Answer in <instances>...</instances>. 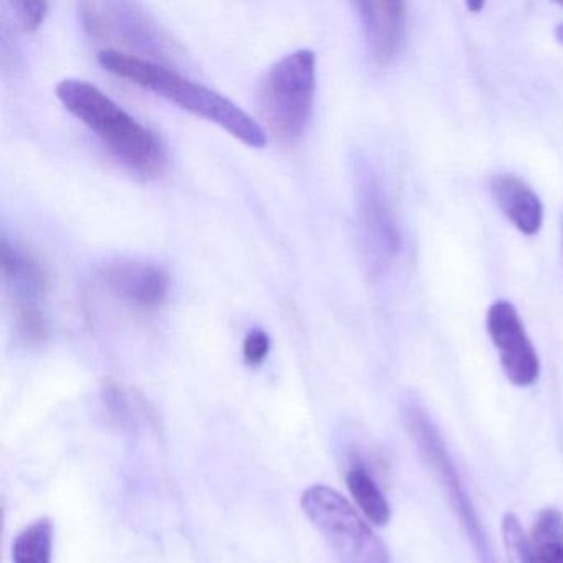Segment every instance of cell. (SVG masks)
Returning <instances> with one entry per match:
<instances>
[{
    "label": "cell",
    "instance_id": "20",
    "mask_svg": "<svg viewBox=\"0 0 563 563\" xmlns=\"http://www.w3.org/2000/svg\"><path fill=\"white\" fill-rule=\"evenodd\" d=\"M467 9L473 12L483 11L484 2H467Z\"/></svg>",
    "mask_w": 563,
    "mask_h": 563
},
{
    "label": "cell",
    "instance_id": "2",
    "mask_svg": "<svg viewBox=\"0 0 563 563\" xmlns=\"http://www.w3.org/2000/svg\"><path fill=\"white\" fill-rule=\"evenodd\" d=\"M57 97L107 150L133 173L156 177L166 167V151L159 137L107 93L81 80L57 85Z\"/></svg>",
    "mask_w": 563,
    "mask_h": 563
},
{
    "label": "cell",
    "instance_id": "16",
    "mask_svg": "<svg viewBox=\"0 0 563 563\" xmlns=\"http://www.w3.org/2000/svg\"><path fill=\"white\" fill-rule=\"evenodd\" d=\"M503 540L507 563H540L529 536L514 514H506L503 520Z\"/></svg>",
    "mask_w": 563,
    "mask_h": 563
},
{
    "label": "cell",
    "instance_id": "14",
    "mask_svg": "<svg viewBox=\"0 0 563 563\" xmlns=\"http://www.w3.org/2000/svg\"><path fill=\"white\" fill-rule=\"evenodd\" d=\"M533 550L540 563H563V512L556 507L540 510L532 527Z\"/></svg>",
    "mask_w": 563,
    "mask_h": 563
},
{
    "label": "cell",
    "instance_id": "21",
    "mask_svg": "<svg viewBox=\"0 0 563 563\" xmlns=\"http://www.w3.org/2000/svg\"><path fill=\"white\" fill-rule=\"evenodd\" d=\"M555 34L556 38H559L560 44L563 45V24H560L559 27H556Z\"/></svg>",
    "mask_w": 563,
    "mask_h": 563
},
{
    "label": "cell",
    "instance_id": "12",
    "mask_svg": "<svg viewBox=\"0 0 563 563\" xmlns=\"http://www.w3.org/2000/svg\"><path fill=\"white\" fill-rule=\"evenodd\" d=\"M490 192L500 212L523 235H537L542 229L543 206L539 196L512 174H497L490 179Z\"/></svg>",
    "mask_w": 563,
    "mask_h": 563
},
{
    "label": "cell",
    "instance_id": "11",
    "mask_svg": "<svg viewBox=\"0 0 563 563\" xmlns=\"http://www.w3.org/2000/svg\"><path fill=\"white\" fill-rule=\"evenodd\" d=\"M2 276L12 295L14 308H41L38 302L47 292L48 279L42 263L34 255L2 240Z\"/></svg>",
    "mask_w": 563,
    "mask_h": 563
},
{
    "label": "cell",
    "instance_id": "6",
    "mask_svg": "<svg viewBox=\"0 0 563 563\" xmlns=\"http://www.w3.org/2000/svg\"><path fill=\"white\" fill-rule=\"evenodd\" d=\"M80 18L85 29L95 37L120 42L134 57L146 55V60H174L180 51L167 32L147 15L140 5L128 2H84ZM159 64V62H157Z\"/></svg>",
    "mask_w": 563,
    "mask_h": 563
},
{
    "label": "cell",
    "instance_id": "17",
    "mask_svg": "<svg viewBox=\"0 0 563 563\" xmlns=\"http://www.w3.org/2000/svg\"><path fill=\"white\" fill-rule=\"evenodd\" d=\"M14 311L19 334L31 344H42L47 339V321L42 309L15 308Z\"/></svg>",
    "mask_w": 563,
    "mask_h": 563
},
{
    "label": "cell",
    "instance_id": "7",
    "mask_svg": "<svg viewBox=\"0 0 563 563\" xmlns=\"http://www.w3.org/2000/svg\"><path fill=\"white\" fill-rule=\"evenodd\" d=\"M486 328L510 384L516 387L536 384L540 375L539 355L512 302L506 299L493 302L487 309Z\"/></svg>",
    "mask_w": 563,
    "mask_h": 563
},
{
    "label": "cell",
    "instance_id": "9",
    "mask_svg": "<svg viewBox=\"0 0 563 563\" xmlns=\"http://www.w3.org/2000/svg\"><path fill=\"white\" fill-rule=\"evenodd\" d=\"M98 278L111 296L134 308H159L169 295V276L153 263L114 260L100 269Z\"/></svg>",
    "mask_w": 563,
    "mask_h": 563
},
{
    "label": "cell",
    "instance_id": "1",
    "mask_svg": "<svg viewBox=\"0 0 563 563\" xmlns=\"http://www.w3.org/2000/svg\"><path fill=\"white\" fill-rule=\"evenodd\" d=\"M98 64L114 77L124 78L144 90L153 91L183 110L222 128L250 147H265L266 131L246 111L219 91L183 77L173 68L124 52L101 51Z\"/></svg>",
    "mask_w": 563,
    "mask_h": 563
},
{
    "label": "cell",
    "instance_id": "19",
    "mask_svg": "<svg viewBox=\"0 0 563 563\" xmlns=\"http://www.w3.org/2000/svg\"><path fill=\"white\" fill-rule=\"evenodd\" d=\"M272 341L263 329H252L243 341V358L250 367H258L268 357Z\"/></svg>",
    "mask_w": 563,
    "mask_h": 563
},
{
    "label": "cell",
    "instance_id": "18",
    "mask_svg": "<svg viewBox=\"0 0 563 563\" xmlns=\"http://www.w3.org/2000/svg\"><path fill=\"white\" fill-rule=\"evenodd\" d=\"M11 9L24 31L35 32L47 18L48 4L44 0H14L11 2Z\"/></svg>",
    "mask_w": 563,
    "mask_h": 563
},
{
    "label": "cell",
    "instance_id": "15",
    "mask_svg": "<svg viewBox=\"0 0 563 563\" xmlns=\"http://www.w3.org/2000/svg\"><path fill=\"white\" fill-rule=\"evenodd\" d=\"M54 526L48 519H38L18 533L12 543L14 563H52Z\"/></svg>",
    "mask_w": 563,
    "mask_h": 563
},
{
    "label": "cell",
    "instance_id": "8",
    "mask_svg": "<svg viewBox=\"0 0 563 563\" xmlns=\"http://www.w3.org/2000/svg\"><path fill=\"white\" fill-rule=\"evenodd\" d=\"M358 222L372 268L387 266L401 250V235L380 184L371 170L358 174Z\"/></svg>",
    "mask_w": 563,
    "mask_h": 563
},
{
    "label": "cell",
    "instance_id": "10",
    "mask_svg": "<svg viewBox=\"0 0 563 563\" xmlns=\"http://www.w3.org/2000/svg\"><path fill=\"white\" fill-rule=\"evenodd\" d=\"M368 55L387 67L400 54L407 29V4L395 0H364L355 4Z\"/></svg>",
    "mask_w": 563,
    "mask_h": 563
},
{
    "label": "cell",
    "instance_id": "4",
    "mask_svg": "<svg viewBox=\"0 0 563 563\" xmlns=\"http://www.w3.org/2000/svg\"><path fill=\"white\" fill-rule=\"evenodd\" d=\"M316 55L302 48L266 70L256 90V108L266 128L283 141L301 136L314 111Z\"/></svg>",
    "mask_w": 563,
    "mask_h": 563
},
{
    "label": "cell",
    "instance_id": "5",
    "mask_svg": "<svg viewBox=\"0 0 563 563\" xmlns=\"http://www.w3.org/2000/svg\"><path fill=\"white\" fill-rule=\"evenodd\" d=\"M301 507L339 563H390L387 547L338 490L322 484L308 487Z\"/></svg>",
    "mask_w": 563,
    "mask_h": 563
},
{
    "label": "cell",
    "instance_id": "3",
    "mask_svg": "<svg viewBox=\"0 0 563 563\" xmlns=\"http://www.w3.org/2000/svg\"><path fill=\"white\" fill-rule=\"evenodd\" d=\"M401 421L411 443L417 448L421 461L428 467L438 486L446 497L451 510L460 520L467 542L473 547L477 563H497L489 537L481 522L479 514L467 494L466 486L461 479L460 471L454 464L450 450L444 444L443 437L431 420L428 411L417 400H407L401 405Z\"/></svg>",
    "mask_w": 563,
    "mask_h": 563
},
{
    "label": "cell",
    "instance_id": "13",
    "mask_svg": "<svg viewBox=\"0 0 563 563\" xmlns=\"http://www.w3.org/2000/svg\"><path fill=\"white\" fill-rule=\"evenodd\" d=\"M345 483L365 519L374 526H387L391 517L390 504L367 467L361 463L352 464L345 476Z\"/></svg>",
    "mask_w": 563,
    "mask_h": 563
}]
</instances>
